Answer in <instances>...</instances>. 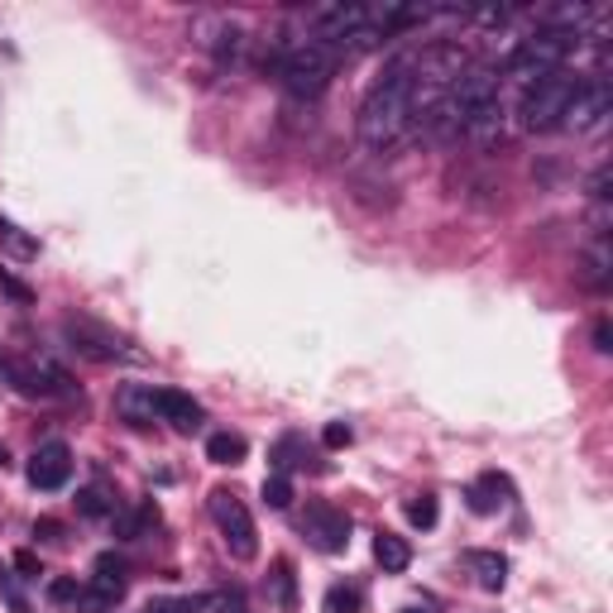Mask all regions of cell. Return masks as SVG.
Returning a JSON list of instances; mask_svg holds the SVG:
<instances>
[{
    "label": "cell",
    "instance_id": "1",
    "mask_svg": "<svg viewBox=\"0 0 613 613\" xmlns=\"http://www.w3.org/2000/svg\"><path fill=\"white\" fill-rule=\"evenodd\" d=\"M412 91H418V53H398L383 77L360 101V140L364 149H393L412 134Z\"/></svg>",
    "mask_w": 613,
    "mask_h": 613
},
{
    "label": "cell",
    "instance_id": "2",
    "mask_svg": "<svg viewBox=\"0 0 613 613\" xmlns=\"http://www.w3.org/2000/svg\"><path fill=\"white\" fill-rule=\"evenodd\" d=\"M335 68H341V53L326 49V43H316V39H302V43H293V49L279 58V82H283L288 97L316 101L321 91L331 87Z\"/></svg>",
    "mask_w": 613,
    "mask_h": 613
},
{
    "label": "cell",
    "instance_id": "3",
    "mask_svg": "<svg viewBox=\"0 0 613 613\" xmlns=\"http://www.w3.org/2000/svg\"><path fill=\"white\" fill-rule=\"evenodd\" d=\"M575 43H580L575 29L546 24V29H536V34L517 39V49L509 53V63H503V68H509L513 77H523V82H536V77H546V72H561L565 58L575 53Z\"/></svg>",
    "mask_w": 613,
    "mask_h": 613
},
{
    "label": "cell",
    "instance_id": "4",
    "mask_svg": "<svg viewBox=\"0 0 613 613\" xmlns=\"http://www.w3.org/2000/svg\"><path fill=\"white\" fill-rule=\"evenodd\" d=\"M575 91H580V77H571L565 68L536 77V82H527L523 105H517V115H523V130H556L561 120H565V105L575 101Z\"/></svg>",
    "mask_w": 613,
    "mask_h": 613
},
{
    "label": "cell",
    "instance_id": "5",
    "mask_svg": "<svg viewBox=\"0 0 613 613\" xmlns=\"http://www.w3.org/2000/svg\"><path fill=\"white\" fill-rule=\"evenodd\" d=\"M211 517H217V527L225 536L230 556L235 561H254L259 556V536H254V517L250 509L230 494V489H211Z\"/></svg>",
    "mask_w": 613,
    "mask_h": 613
},
{
    "label": "cell",
    "instance_id": "6",
    "mask_svg": "<svg viewBox=\"0 0 613 613\" xmlns=\"http://www.w3.org/2000/svg\"><path fill=\"white\" fill-rule=\"evenodd\" d=\"M63 335H68V345L77 350V355H87V360H101V364H115V360H134V350L120 341L115 331H105L101 321H87V316H68L63 321Z\"/></svg>",
    "mask_w": 613,
    "mask_h": 613
},
{
    "label": "cell",
    "instance_id": "7",
    "mask_svg": "<svg viewBox=\"0 0 613 613\" xmlns=\"http://www.w3.org/2000/svg\"><path fill=\"white\" fill-rule=\"evenodd\" d=\"M192 39L202 43V49L217 58L221 68H235L244 49H250V39H244V24L230 20V14H202V20L192 24Z\"/></svg>",
    "mask_w": 613,
    "mask_h": 613
},
{
    "label": "cell",
    "instance_id": "8",
    "mask_svg": "<svg viewBox=\"0 0 613 613\" xmlns=\"http://www.w3.org/2000/svg\"><path fill=\"white\" fill-rule=\"evenodd\" d=\"M0 374H6L24 398H68L72 393L68 374L53 370V364H43V360H6Z\"/></svg>",
    "mask_w": 613,
    "mask_h": 613
},
{
    "label": "cell",
    "instance_id": "9",
    "mask_svg": "<svg viewBox=\"0 0 613 613\" xmlns=\"http://www.w3.org/2000/svg\"><path fill=\"white\" fill-rule=\"evenodd\" d=\"M609 111H613V91H609V82H580V91H575V101L565 105V120H561V130H575V134H590V130H600L604 120H609Z\"/></svg>",
    "mask_w": 613,
    "mask_h": 613
},
{
    "label": "cell",
    "instance_id": "10",
    "mask_svg": "<svg viewBox=\"0 0 613 613\" xmlns=\"http://www.w3.org/2000/svg\"><path fill=\"white\" fill-rule=\"evenodd\" d=\"M302 532L312 536L316 551L335 556V551H345V542H350V517L341 509H331V503H312L306 517H302Z\"/></svg>",
    "mask_w": 613,
    "mask_h": 613
},
{
    "label": "cell",
    "instance_id": "11",
    "mask_svg": "<svg viewBox=\"0 0 613 613\" xmlns=\"http://www.w3.org/2000/svg\"><path fill=\"white\" fill-rule=\"evenodd\" d=\"M72 480V451L63 441H49V446H39L34 460H29V484L34 489H63Z\"/></svg>",
    "mask_w": 613,
    "mask_h": 613
},
{
    "label": "cell",
    "instance_id": "12",
    "mask_svg": "<svg viewBox=\"0 0 613 613\" xmlns=\"http://www.w3.org/2000/svg\"><path fill=\"white\" fill-rule=\"evenodd\" d=\"M149 398H153V418L173 422L178 432L202 426V403H197L192 393H182V389H149Z\"/></svg>",
    "mask_w": 613,
    "mask_h": 613
},
{
    "label": "cell",
    "instance_id": "13",
    "mask_svg": "<svg viewBox=\"0 0 613 613\" xmlns=\"http://www.w3.org/2000/svg\"><path fill=\"white\" fill-rule=\"evenodd\" d=\"M503 130H509V105H503V97H494L489 105H480V111L470 115L465 140H474L480 149H494L503 140Z\"/></svg>",
    "mask_w": 613,
    "mask_h": 613
},
{
    "label": "cell",
    "instance_id": "14",
    "mask_svg": "<svg viewBox=\"0 0 613 613\" xmlns=\"http://www.w3.org/2000/svg\"><path fill=\"white\" fill-rule=\"evenodd\" d=\"M465 565L489 594H499L509 585V556H499V551H465Z\"/></svg>",
    "mask_w": 613,
    "mask_h": 613
},
{
    "label": "cell",
    "instance_id": "15",
    "mask_svg": "<svg viewBox=\"0 0 613 613\" xmlns=\"http://www.w3.org/2000/svg\"><path fill=\"white\" fill-rule=\"evenodd\" d=\"M91 585H97L101 594H111V600L120 604V600H125V590H130V565L120 561V556H111V551H105V556H97V571H91Z\"/></svg>",
    "mask_w": 613,
    "mask_h": 613
},
{
    "label": "cell",
    "instance_id": "16",
    "mask_svg": "<svg viewBox=\"0 0 613 613\" xmlns=\"http://www.w3.org/2000/svg\"><path fill=\"white\" fill-rule=\"evenodd\" d=\"M503 499H509V480H503V474H480V480L470 484V509L480 513V517L499 513Z\"/></svg>",
    "mask_w": 613,
    "mask_h": 613
},
{
    "label": "cell",
    "instance_id": "17",
    "mask_svg": "<svg viewBox=\"0 0 613 613\" xmlns=\"http://www.w3.org/2000/svg\"><path fill=\"white\" fill-rule=\"evenodd\" d=\"M244 455H250V441H244L240 432H217V436H207V460H211V465H240Z\"/></svg>",
    "mask_w": 613,
    "mask_h": 613
},
{
    "label": "cell",
    "instance_id": "18",
    "mask_svg": "<svg viewBox=\"0 0 613 613\" xmlns=\"http://www.w3.org/2000/svg\"><path fill=\"white\" fill-rule=\"evenodd\" d=\"M374 561L383 565V571H408V565H412V546L403 542V536H393V532H379L374 536Z\"/></svg>",
    "mask_w": 613,
    "mask_h": 613
},
{
    "label": "cell",
    "instance_id": "19",
    "mask_svg": "<svg viewBox=\"0 0 613 613\" xmlns=\"http://www.w3.org/2000/svg\"><path fill=\"white\" fill-rule=\"evenodd\" d=\"M159 523V509L153 503H140V509H130V513H115V536L120 542H134V536H144V527Z\"/></svg>",
    "mask_w": 613,
    "mask_h": 613
},
{
    "label": "cell",
    "instance_id": "20",
    "mask_svg": "<svg viewBox=\"0 0 613 613\" xmlns=\"http://www.w3.org/2000/svg\"><path fill=\"white\" fill-rule=\"evenodd\" d=\"M0 250H10L14 259H34L39 254V240H29L10 217H0Z\"/></svg>",
    "mask_w": 613,
    "mask_h": 613
},
{
    "label": "cell",
    "instance_id": "21",
    "mask_svg": "<svg viewBox=\"0 0 613 613\" xmlns=\"http://www.w3.org/2000/svg\"><path fill=\"white\" fill-rule=\"evenodd\" d=\"M77 513H82V517H105V513H115L111 489H105V484L82 489V494H77Z\"/></svg>",
    "mask_w": 613,
    "mask_h": 613
},
{
    "label": "cell",
    "instance_id": "22",
    "mask_svg": "<svg viewBox=\"0 0 613 613\" xmlns=\"http://www.w3.org/2000/svg\"><path fill=\"white\" fill-rule=\"evenodd\" d=\"M273 604L279 609H298V580L288 561H273Z\"/></svg>",
    "mask_w": 613,
    "mask_h": 613
},
{
    "label": "cell",
    "instance_id": "23",
    "mask_svg": "<svg viewBox=\"0 0 613 613\" xmlns=\"http://www.w3.org/2000/svg\"><path fill=\"white\" fill-rule=\"evenodd\" d=\"M120 412H125L134 426L153 422V398H149V389H125V398H120Z\"/></svg>",
    "mask_w": 613,
    "mask_h": 613
},
{
    "label": "cell",
    "instance_id": "24",
    "mask_svg": "<svg viewBox=\"0 0 613 613\" xmlns=\"http://www.w3.org/2000/svg\"><path fill=\"white\" fill-rule=\"evenodd\" d=\"M360 590L355 585H331L326 590V600H321V609H326V613H360Z\"/></svg>",
    "mask_w": 613,
    "mask_h": 613
},
{
    "label": "cell",
    "instance_id": "25",
    "mask_svg": "<svg viewBox=\"0 0 613 613\" xmlns=\"http://www.w3.org/2000/svg\"><path fill=\"white\" fill-rule=\"evenodd\" d=\"M259 494H264L269 509H288V503H293V480H288V474H269Z\"/></svg>",
    "mask_w": 613,
    "mask_h": 613
},
{
    "label": "cell",
    "instance_id": "26",
    "mask_svg": "<svg viewBox=\"0 0 613 613\" xmlns=\"http://www.w3.org/2000/svg\"><path fill=\"white\" fill-rule=\"evenodd\" d=\"M436 517H441V509H436L432 494H422V499L408 503V523H412V527H436Z\"/></svg>",
    "mask_w": 613,
    "mask_h": 613
},
{
    "label": "cell",
    "instance_id": "27",
    "mask_svg": "<svg viewBox=\"0 0 613 613\" xmlns=\"http://www.w3.org/2000/svg\"><path fill=\"white\" fill-rule=\"evenodd\" d=\"M230 609L225 594H192V600H178V613H221Z\"/></svg>",
    "mask_w": 613,
    "mask_h": 613
},
{
    "label": "cell",
    "instance_id": "28",
    "mask_svg": "<svg viewBox=\"0 0 613 613\" xmlns=\"http://www.w3.org/2000/svg\"><path fill=\"white\" fill-rule=\"evenodd\" d=\"M0 293H6V298H14V302H34V293H29V288H24L20 279H14L10 269H0Z\"/></svg>",
    "mask_w": 613,
    "mask_h": 613
},
{
    "label": "cell",
    "instance_id": "29",
    "mask_svg": "<svg viewBox=\"0 0 613 613\" xmlns=\"http://www.w3.org/2000/svg\"><path fill=\"white\" fill-rule=\"evenodd\" d=\"M77 594H82L77 580H53V585H49V600L53 604H77Z\"/></svg>",
    "mask_w": 613,
    "mask_h": 613
},
{
    "label": "cell",
    "instance_id": "30",
    "mask_svg": "<svg viewBox=\"0 0 613 613\" xmlns=\"http://www.w3.org/2000/svg\"><path fill=\"white\" fill-rule=\"evenodd\" d=\"M350 436H355V432H350V426H345V422H331V426H326V432H321V441H326V446H331V451H341V446H350Z\"/></svg>",
    "mask_w": 613,
    "mask_h": 613
},
{
    "label": "cell",
    "instance_id": "31",
    "mask_svg": "<svg viewBox=\"0 0 613 613\" xmlns=\"http://www.w3.org/2000/svg\"><path fill=\"white\" fill-rule=\"evenodd\" d=\"M0 594H6V600H10V609H14V613H24V600H20V590L10 585V575H0Z\"/></svg>",
    "mask_w": 613,
    "mask_h": 613
},
{
    "label": "cell",
    "instance_id": "32",
    "mask_svg": "<svg viewBox=\"0 0 613 613\" xmlns=\"http://www.w3.org/2000/svg\"><path fill=\"white\" fill-rule=\"evenodd\" d=\"M594 350H613V331H609V321H600V326H594Z\"/></svg>",
    "mask_w": 613,
    "mask_h": 613
},
{
    "label": "cell",
    "instance_id": "33",
    "mask_svg": "<svg viewBox=\"0 0 613 613\" xmlns=\"http://www.w3.org/2000/svg\"><path fill=\"white\" fill-rule=\"evenodd\" d=\"M14 565H20L24 575H39V556H34V551H20V556H14Z\"/></svg>",
    "mask_w": 613,
    "mask_h": 613
},
{
    "label": "cell",
    "instance_id": "34",
    "mask_svg": "<svg viewBox=\"0 0 613 613\" xmlns=\"http://www.w3.org/2000/svg\"><path fill=\"white\" fill-rule=\"evenodd\" d=\"M144 613H178V600H153Z\"/></svg>",
    "mask_w": 613,
    "mask_h": 613
},
{
    "label": "cell",
    "instance_id": "35",
    "mask_svg": "<svg viewBox=\"0 0 613 613\" xmlns=\"http://www.w3.org/2000/svg\"><path fill=\"white\" fill-rule=\"evenodd\" d=\"M0 470H6V446H0Z\"/></svg>",
    "mask_w": 613,
    "mask_h": 613
},
{
    "label": "cell",
    "instance_id": "36",
    "mask_svg": "<svg viewBox=\"0 0 613 613\" xmlns=\"http://www.w3.org/2000/svg\"><path fill=\"white\" fill-rule=\"evenodd\" d=\"M403 613H426V609H403Z\"/></svg>",
    "mask_w": 613,
    "mask_h": 613
}]
</instances>
